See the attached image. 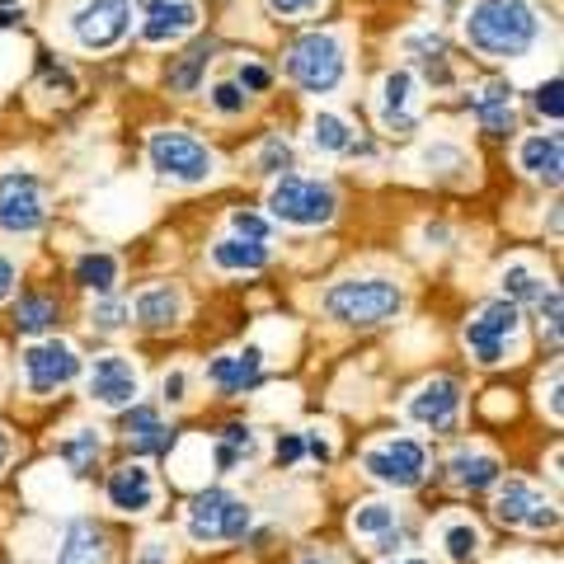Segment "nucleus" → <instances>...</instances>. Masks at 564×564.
Masks as SVG:
<instances>
[{
    "mask_svg": "<svg viewBox=\"0 0 564 564\" xmlns=\"http://www.w3.org/2000/svg\"><path fill=\"white\" fill-rule=\"evenodd\" d=\"M541 39V10L532 0H475L466 10V43L494 62H513Z\"/></svg>",
    "mask_w": 564,
    "mask_h": 564,
    "instance_id": "nucleus-1",
    "label": "nucleus"
},
{
    "mask_svg": "<svg viewBox=\"0 0 564 564\" xmlns=\"http://www.w3.org/2000/svg\"><path fill=\"white\" fill-rule=\"evenodd\" d=\"M404 311V292L391 278H344L325 292V315L348 329H377Z\"/></svg>",
    "mask_w": 564,
    "mask_h": 564,
    "instance_id": "nucleus-2",
    "label": "nucleus"
},
{
    "mask_svg": "<svg viewBox=\"0 0 564 564\" xmlns=\"http://www.w3.org/2000/svg\"><path fill=\"white\" fill-rule=\"evenodd\" d=\"M147 161L151 170L170 184H184V188H198L217 180V151L198 141L184 128H155L147 137Z\"/></svg>",
    "mask_w": 564,
    "mask_h": 564,
    "instance_id": "nucleus-3",
    "label": "nucleus"
},
{
    "mask_svg": "<svg viewBox=\"0 0 564 564\" xmlns=\"http://www.w3.org/2000/svg\"><path fill=\"white\" fill-rule=\"evenodd\" d=\"M250 527H254V508L221 485L203 489L184 513V532L198 545H236V541L250 536Z\"/></svg>",
    "mask_w": 564,
    "mask_h": 564,
    "instance_id": "nucleus-4",
    "label": "nucleus"
},
{
    "mask_svg": "<svg viewBox=\"0 0 564 564\" xmlns=\"http://www.w3.org/2000/svg\"><path fill=\"white\" fill-rule=\"evenodd\" d=\"M339 212V193L329 180H311V174H278V184L269 188V217L296 231L311 226H329Z\"/></svg>",
    "mask_w": 564,
    "mask_h": 564,
    "instance_id": "nucleus-5",
    "label": "nucleus"
},
{
    "mask_svg": "<svg viewBox=\"0 0 564 564\" xmlns=\"http://www.w3.org/2000/svg\"><path fill=\"white\" fill-rule=\"evenodd\" d=\"M344 76H348V52L339 33H302L288 47V80L302 85L306 95L339 90Z\"/></svg>",
    "mask_w": 564,
    "mask_h": 564,
    "instance_id": "nucleus-6",
    "label": "nucleus"
},
{
    "mask_svg": "<svg viewBox=\"0 0 564 564\" xmlns=\"http://www.w3.org/2000/svg\"><path fill=\"white\" fill-rule=\"evenodd\" d=\"M518 325H522V311L513 306V302H485L480 311L466 321V329H462V339H466V352L480 367H499V362H508V348L518 344Z\"/></svg>",
    "mask_w": 564,
    "mask_h": 564,
    "instance_id": "nucleus-7",
    "label": "nucleus"
},
{
    "mask_svg": "<svg viewBox=\"0 0 564 564\" xmlns=\"http://www.w3.org/2000/svg\"><path fill=\"white\" fill-rule=\"evenodd\" d=\"M47 221V198L33 170L0 174V231L6 236H39Z\"/></svg>",
    "mask_w": 564,
    "mask_h": 564,
    "instance_id": "nucleus-8",
    "label": "nucleus"
},
{
    "mask_svg": "<svg viewBox=\"0 0 564 564\" xmlns=\"http://www.w3.org/2000/svg\"><path fill=\"white\" fill-rule=\"evenodd\" d=\"M132 29V0H80L70 10V39L85 52H109L128 39Z\"/></svg>",
    "mask_w": 564,
    "mask_h": 564,
    "instance_id": "nucleus-9",
    "label": "nucleus"
},
{
    "mask_svg": "<svg viewBox=\"0 0 564 564\" xmlns=\"http://www.w3.org/2000/svg\"><path fill=\"white\" fill-rule=\"evenodd\" d=\"M362 470L386 489H419L429 475V452L414 437H386V443L367 447Z\"/></svg>",
    "mask_w": 564,
    "mask_h": 564,
    "instance_id": "nucleus-10",
    "label": "nucleus"
},
{
    "mask_svg": "<svg viewBox=\"0 0 564 564\" xmlns=\"http://www.w3.org/2000/svg\"><path fill=\"white\" fill-rule=\"evenodd\" d=\"M20 358H24V381L33 395H52L80 377V352L66 339H39V344H29Z\"/></svg>",
    "mask_w": 564,
    "mask_h": 564,
    "instance_id": "nucleus-11",
    "label": "nucleus"
},
{
    "mask_svg": "<svg viewBox=\"0 0 564 564\" xmlns=\"http://www.w3.org/2000/svg\"><path fill=\"white\" fill-rule=\"evenodd\" d=\"M85 395H90L99 410H132L141 395V377L122 352H99L90 377H85Z\"/></svg>",
    "mask_w": 564,
    "mask_h": 564,
    "instance_id": "nucleus-12",
    "label": "nucleus"
},
{
    "mask_svg": "<svg viewBox=\"0 0 564 564\" xmlns=\"http://www.w3.org/2000/svg\"><path fill=\"white\" fill-rule=\"evenodd\" d=\"M494 518H499L503 527H518V532H551L555 503L545 499L536 485L508 480V485H499V494H494Z\"/></svg>",
    "mask_w": 564,
    "mask_h": 564,
    "instance_id": "nucleus-13",
    "label": "nucleus"
},
{
    "mask_svg": "<svg viewBox=\"0 0 564 564\" xmlns=\"http://www.w3.org/2000/svg\"><path fill=\"white\" fill-rule=\"evenodd\" d=\"M404 414H410L414 423H423V429H433V433H452L456 419H462V386H456L452 377H429L410 395Z\"/></svg>",
    "mask_w": 564,
    "mask_h": 564,
    "instance_id": "nucleus-14",
    "label": "nucleus"
},
{
    "mask_svg": "<svg viewBox=\"0 0 564 564\" xmlns=\"http://www.w3.org/2000/svg\"><path fill=\"white\" fill-rule=\"evenodd\" d=\"M198 29V0H147L141 6V43L170 47Z\"/></svg>",
    "mask_w": 564,
    "mask_h": 564,
    "instance_id": "nucleus-15",
    "label": "nucleus"
},
{
    "mask_svg": "<svg viewBox=\"0 0 564 564\" xmlns=\"http://www.w3.org/2000/svg\"><path fill=\"white\" fill-rule=\"evenodd\" d=\"M414 95H419V76H414V70H391V76H381V90H377V118H381V128H386V132L410 137V132L419 128Z\"/></svg>",
    "mask_w": 564,
    "mask_h": 564,
    "instance_id": "nucleus-16",
    "label": "nucleus"
},
{
    "mask_svg": "<svg viewBox=\"0 0 564 564\" xmlns=\"http://www.w3.org/2000/svg\"><path fill=\"white\" fill-rule=\"evenodd\" d=\"M104 499H109V508H118V513L141 518V513H151V508H155L161 489H155V475L147 466L128 462V466H118L109 475V485H104Z\"/></svg>",
    "mask_w": 564,
    "mask_h": 564,
    "instance_id": "nucleus-17",
    "label": "nucleus"
},
{
    "mask_svg": "<svg viewBox=\"0 0 564 564\" xmlns=\"http://www.w3.org/2000/svg\"><path fill=\"white\" fill-rule=\"evenodd\" d=\"M259 377H263V348H259V344L231 348V352H221V358L207 362V381L217 386L221 395H245V391H254Z\"/></svg>",
    "mask_w": 564,
    "mask_h": 564,
    "instance_id": "nucleus-18",
    "label": "nucleus"
},
{
    "mask_svg": "<svg viewBox=\"0 0 564 564\" xmlns=\"http://www.w3.org/2000/svg\"><path fill=\"white\" fill-rule=\"evenodd\" d=\"M109 560V536L95 518H70L62 527V541H57V560L52 564H104Z\"/></svg>",
    "mask_w": 564,
    "mask_h": 564,
    "instance_id": "nucleus-19",
    "label": "nucleus"
},
{
    "mask_svg": "<svg viewBox=\"0 0 564 564\" xmlns=\"http://www.w3.org/2000/svg\"><path fill=\"white\" fill-rule=\"evenodd\" d=\"M518 170L527 174V180L536 184H560V170H564V147L555 132H532L518 141Z\"/></svg>",
    "mask_w": 564,
    "mask_h": 564,
    "instance_id": "nucleus-20",
    "label": "nucleus"
},
{
    "mask_svg": "<svg viewBox=\"0 0 564 564\" xmlns=\"http://www.w3.org/2000/svg\"><path fill=\"white\" fill-rule=\"evenodd\" d=\"M518 90L508 80H489L480 95L470 99V113H475V122L489 132V137H508L513 132V122H518V99H513Z\"/></svg>",
    "mask_w": 564,
    "mask_h": 564,
    "instance_id": "nucleus-21",
    "label": "nucleus"
},
{
    "mask_svg": "<svg viewBox=\"0 0 564 564\" xmlns=\"http://www.w3.org/2000/svg\"><path fill=\"white\" fill-rule=\"evenodd\" d=\"M132 315L141 329H174L184 321V292L174 288V282H155V288L137 292Z\"/></svg>",
    "mask_w": 564,
    "mask_h": 564,
    "instance_id": "nucleus-22",
    "label": "nucleus"
},
{
    "mask_svg": "<svg viewBox=\"0 0 564 564\" xmlns=\"http://www.w3.org/2000/svg\"><path fill=\"white\" fill-rule=\"evenodd\" d=\"M269 259H273V250L263 240L221 236L212 245V269H221V273H259V269H269Z\"/></svg>",
    "mask_w": 564,
    "mask_h": 564,
    "instance_id": "nucleus-23",
    "label": "nucleus"
},
{
    "mask_svg": "<svg viewBox=\"0 0 564 564\" xmlns=\"http://www.w3.org/2000/svg\"><path fill=\"white\" fill-rule=\"evenodd\" d=\"M259 456V433L250 429V423H226V429L212 437V466H217L221 475L240 470L245 462H254Z\"/></svg>",
    "mask_w": 564,
    "mask_h": 564,
    "instance_id": "nucleus-24",
    "label": "nucleus"
},
{
    "mask_svg": "<svg viewBox=\"0 0 564 564\" xmlns=\"http://www.w3.org/2000/svg\"><path fill=\"white\" fill-rule=\"evenodd\" d=\"M128 447L137 456H161V452L174 447V429L155 410H137V404H132V414H128Z\"/></svg>",
    "mask_w": 564,
    "mask_h": 564,
    "instance_id": "nucleus-25",
    "label": "nucleus"
},
{
    "mask_svg": "<svg viewBox=\"0 0 564 564\" xmlns=\"http://www.w3.org/2000/svg\"><path fill=\"white\" fill-rule=\"evenodd\" d=\"M404 52L414 57V66L429 76V85H452V52H447V39L443 33H410L404 39Z\"/></svg>",
    "mask_w": 564,
    "mask_h": 564,
    "instance_id": "nucleus-26",
    "label": "nucleus"
},
{
    "mask_svg": "<svg viewBox=\"0 0 564 564\" xmlns=\"http://www.w3.org/2000/svg\"><path fill=\"white\" fill-rule=\"evenodd\" d=\"M447 466H452V480L462 485V489H470V494L494 489V485H499V475H503L499 456H489V452H470V447L456 452Z\"/></svg>",
    "mask_w": 564,
    "mask_h": 564,
    "instance_id": "nucleus-27",
    "label": "nucleus"
},
{
    "mask_svg": "<svg viewBox=\"0 0 564 564\" xmlns=\"http://www.w3.org/2000/svg\"><path fill=\"white\" fill-rule=\"evenodd\" d=\"M70 278H76L85 292H95V296H113V288H118V259L109 250H90V254L76 259Z\"/></svg>",
    "mask_w": 564,
    "mask_h": 564,
    "instance_id": "nucleus-28",
    "label": "nucleus"
},
{
    "mask_svg": "<svg viewBox=\"0 0 564 564\" xmlns=\"http://www.w3.org/2000/svg\"><path fill=\"white\" fill-rule=\"evenodd\" d=\"M352 128H348V118L344 113H329V109H321L311 118V147L321 151V155H348L352 151Z\"/></svg>",
    "mask_w": 564,
    "mask_h": 564,
    "instance_id": "nucleus-29",
    "label": "nucleus"
},
{
    "mask_svg": "<svg viewBox=\"0 0 564 564\" xmlns=\"http://www.w3.org/2000/svg\"><path fill=\"white\" fill-rule=\"evenodd\" d=\"M212 57H217V43H212V39H203V43H193L188 52H184V57L180 62H174L170 66V90H198V80H203V70L212 66Z\"/></svg>",
    "mask_w": 564,
    "mask_h": 564,
    "instance_id": "nucleus-30",
    "label": "nucleus"
},
{
    "mask_svg": "<svg viewBox=\"0 0 564 564\" xmlns=\"http://www.w3.org/2000/svg\"><path fill=\"white\" fill-rule=\"evenodd\" d=\"M57 456H62V462L76 470V475H90L95 462L104 456V437H99V429H76V433L66 437V443H57Z\"/></svg>",
    "mask_w": 564,
    "mask_h": 564,
    "instance_id": "nucleus-31",
    "label": "nucleus"
},
{
    "mask_svg": "<svg viewBox=\"0 0 564 564\" xmlns=\"http://www.w3.org/2000/svg\"><path fill=\"white\" fill-rule=\"evenodd\" d=\"M499 282H503V302H513L518 311H522L527 302H541V292L551 288V282H545V278L532 269V263H508Z\"/></svg>",
    "mask_w": 564,
    "mask_h": 564,
    "instance_id": "nucleus-32",
    "label": "nucleus"
},
{
    "mask_svg": "<svg viewBox=\"0 0 564 564\" xmlns=\"http://www.w3.org/2000/svg\"><path fill=\"white\" fill-rule=\"evenodd\" d=\"M348 527L358 536H367V541H381V536L400 532V513L391 503H358L352 508V518H348Z\"/></svg>",
    "mask_w": 564,
    "mask_h": 564,
    "instance_id": "nucleus-33",
    "label": "nucleus"
},
{
    "mask_svg": "<svg viewBox=\"0 0 564 564\" xmlns=\"http://www.w3.org/2000/svg\"><path fill=\"white\" fill-rule=\"evenodd\" d=\"M443 545H447V560L470 564L475 555H480V527H475L470 518H456V522L443 527Z\"/></svg>",
    "mask_w": 564,
    "mask_h": 564,
    "instance_id": "nucleus-34",
    "label": "nucleus"
},
{
    "mask_svg": "<svg viewBox=\"0 0 564 564\" xmlns=\"http://www.w3.org/2000/svg\"><path fill=\"white\" fill-rule=\"evenodd\" d=\"M57 315H62V306L52 302V296H20V329L24 334L52 329V325H57Z\"/></svg>",
    "mask_w": 564,
    "mask_h": 564,
    "instance_id": "nucleus-35",
    "label": "nucleus"
},
{
    "mask_svg": "<svg viewBox=\"0 0 564 564\" xmlns=\"http://www.w3.org/2000/svg\"><path fill=\"white\" fill-rule=\"evenodd\" d=\"M132 321V306L128 302H122V296H95V306H90V325L95 329H122V325H128Z\"/></svg>",
    "mask_w": 564,
    "mask_h": 564,
    "instance_id": "nucleus-36",
    "label": "nucleus"
},
{
    "mask_svg": "<svg viewBox=\"0 0 564 564\" xmlns=\"http://www.w3.org/2000/svg\"><path fill=\"white\" fill-rule=\"evenodd\" d=\"M282 170H292V141L288 137H263V147H259V174H278Z\"/></svg>",
    "mask_w": 564,
    "mask_h": 564,
    "instance_id": "nucleus-37",
    "label": "nucleus"
},
{
    "mask_svg": "<svg viewBox=\"0 0 564 564\" xmlns=\"http://www.w3.org/2000/svg\"><path fill=\"white\" fill-rule=\"evenodd\" d=\"M207 99H212V109L226 113V118L245 113V104H250V95H245L236 80H217V85H212V95H207Z\"/></svg>",
    "mask_w": 564,
    "mask_h": 564,
    "instance_id": "nucleus-38",
    "label": "nucleus"
},
{
    "mask_svg": "<svg viewBox=\"0 0 564 564\" xmlns=\"http://www.w3.org/2000/svg\"><path fill=\"white\" fill-rule=\"evenodd\" d=\"M236 85H240V90L245 95H263V90H269V85H273V70L269 66H263V62H240V70H236Z\"/></svg>",
    "mask_w": 564,
    "mask_h": 564,
    "instance_id": "nucleus-39",
    "label": "nucleus"
},
{
    "mask_svg": "<svg viewBox=\"0 0 564 564\" xmlns=\"http://www.w3.org/2000/svg\"><path fill=\"white\" fill-rule=\"evenodd\" d=\"M231 231H236L240 240H263V245H269V221H263L259 212H250V207L231 212Z\"/></svg>",
    "mask_w": 564,
    "mask_h": 564,
    "instance_id": "nucleus-40",
    "label": "nucleus"
},
{
    "mask_svg": "<svg viewBox=\"0 0 564 564\" xmlns=\"http://www.w3.org/2000/svg\"><path fill=\"white\" fill-rule=\"evenodd\" d=\"M536 306H541V329H545V339H551V348H560V292L545 288Z\"/></svg>",
    "mask_w": 564,
    "mask_h": 564,
    "instance_id": "nucleus-41",
    "label": "nucleus"
},
{
    "mask_svg": "<svg viewBox=\"0 0 564 564\" xmlns=\"http://www.w3.org/2000/svg\"><path fill=\"white\" fill-rule=\"evenodd\" d=\"M532 109H536L541 118L560 122V76H551V80H541V85H536V95H532Z\"/></svg>",
    "mask_w": 564,
    "mask_h": 564,
    "instance_id": "nucleus-42",
    "label": "nucleus"
},
{
    "mask_svg": "<svg viewBox=\"0 0 564 564\" xmlns=\"http://www.w3.org/2000/svg\"><path fill=\"white\" fill-rule=\"evenodd\" d=\"M43 90L76 95V76H70V66H62V62H47V66H43Z\"/></svg>",
    "mask_w": 564,
    "mask_h": 564,
    "instance_id": "nucleus-43",
    "label": "nucleus"
},
{
    "mask_svg": "<svg viewBox=\"0 0 564 564\" xmlns=\"http://www.w3.org/2000/svg\"><path fill=\"white\" fill-rule=\"evenodd\" d=\"M273 456H278V466H296V462H302V456H306L302 433H282L278 447H273Z\"/></svg>",
    "mask_w": 564,
    "mask_h": 564,
    "instance_id": "nucleus-44",
    "label": "nucleus"
},
{
    "mask_svg": "<svg viewBox=\"0 0 564 564\" xmlns=\"http://www.w3.org/2000/svg\"><path fill=\"white\" fill-rule=\"evenodd\" d=\"M325 429H306L302 433V443H306V456H315V462H329L334 447H329V437H321Z\"/></svg>",
    "mask_w": 564,
    "mask_h": 564,
    "instance_id": "nucleus-45",
    "label": "nucleus"
},
{
    "mask_svg": "<svg viewBox=\"0 0 564 564\" xmlns=\"http://www.w3.org/2000/svg\"><path fill=\"white\" fill-rule=\"evenodd\" d=\"M321 0H269V10L282 14V20H296V14H311Z\"/></svg>",
    "mask_w": 564,
    "mask_h": 564,
    "instance_id": "nucleus-46",
    "label": "nucleus"
},
{
    "mask_svg": "<svg viewBox=\"0 0 564 564\" xmlns=\"http://www.w3.org/2000/svg\"><path fill=\"white\" fill-rule=\"evenodd\" d=\"M24 10H29V0H0V29H20Z\"/></svg>",
    "mask_w": 564,
    "mask_h": 564,
    "instance_id": "nucleus-47",
    "label": "nucleus"
},
{
    "mask_svg": "<svg viewBox=\"0 0 564 564\" xmlns=\"http://www.w3.org/2000/svg\"><path fill=\"white\" fill-rule=\"evenodd\" d=\"M161 391H165V400H170V404H184V391H188V377L180 372V367H174V372L165 377V386H161Z\"/></svg>",
    "mask_w": 564,
    "mask_h": 564,
    "instance_id": "nucleus-48",
    "label": "nucleus"
},
{
    "mask_svg": "<svg viewBox=\"0 0 564 564\" xmlns=\"http://www.w3.org/2000/svg\"><path fill=\"white\" fill-rule=\"evenodd\" d=\"M14 282H20V269H14V259L0 254V302L14 292Z\"/></svg>",
    "mask_w": 564,
    "mask_h": 564,
    "instance_id": "nucleus-49",
    "label": "nucleus"
},
{
    "mask_svg": "<svg viewBox=\"0 0 564 564\" xmlns=\"http://www.w3.org/2000/svg\"><path fill=\"white\" fill-rule=\"evenodd\" d=\"M10 452H14V447H10V433H6V429H0V470H6V462H10Z\"/></svg>",
    "mask_w": 564,
    "mask_h": 564,
    "instance_id": "nucleus-50",
    "label": "nucleus"
},
{
    "mask_svg": "<svg viewBox=\"0 0 564 564\" xmlns=\"http://www.w3.org/2000/svg\"><path fill=\"white\" fill-rule=\"evenodd\" d=\"M386 564H429V560H386Z\"/></svg>",
    "mask_w": 564,
    "mask_h": 564,
    "instance_id": "nucleus-51",
    "label": "nucleus"
},
{
    "mask_svg": "<svg viewBox=\"0 0 564 564\" xmlns=\"http://www.w3.org/2000/svg\"><path fill=\"white\" fill-rule=\"evenodd\" d=\"M306 564H325V560H306Z\"/></svg>",
    "mask_w": 564,
    "mask_h": 564,
    "instance_id": "nucleus-52",
    "label": "nucleus"
}]
</instances>
